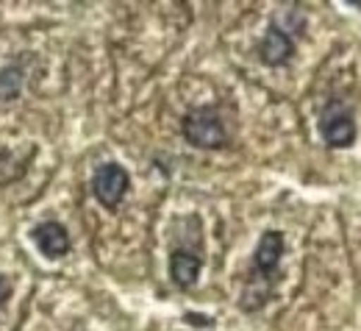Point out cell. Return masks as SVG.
Masks as SVG:
<instances>
[{
	"label": "cell",
	"instance_id": "cell-1",
	"mask_svg": "<svg viewBox=\"0 0 361 331\" xmlns=\"http://www.w3.org/2000/svg\"><path fill=\"white\" fill-rule=\"evenodd\" d=\"M286 253V236L278 229H267L259 236V245L250 256V273L245 279V289L239 295V309L253 315L267 306L275 287L281 282V262Z\"/></svg>",
	"mask_w": 361,
	"mask_h": 331
},
{
	"label": "cell",
	"instance_id": "cell-2",
	"mask_svg": "<svg viewBox=\"0 0 361 331\" xmlns=\"http://www.w3.org/2000/svg\"><path fill=\"white\" fill-rule=\"evenodd\" d=\"M306 34V17L300 8H286V14H275L267 31L259 40V61L264 67H286L298 53V37Z\"/></svg>",
	"mask_w": 361,
	"mask_h": 331
},
{
	"label": "cell",
	"instance_id": "cell-3",
	"mask_svg": "<svg viewBox=\"0 0 361 331\" xmlns=\"http://www.w3.org/2000/svg\"><path fill=\"white\" fill-rule=\"evenodd\" d=\"M180 137L189 142L192 148L200 150H220L228 145V128L226 120L217 106H195L180 117Z\"/></svg>",
	"mask_w": 361,
	"mask_h": 331
},
{
	"label": "cell",
	"instance_id": "cell-4",
	"mask_svg": "<svg viewBox=\"0 0 361 331\" xmlns=\"http://www.w3.org/2000/svg\"><path fill=\"white\" fill-rule=\"evenodd\" d=\"M317 131H319L322 142H325L331 150L353 148V142H356V137H359L353 106H350L345 97H328L325 106L319 109Z\"/></svg>",
	"mask_w": 361,
	"mask_h": 331
},
{
	"label": "cell",
	"instance_id": "cell-5",
	"mask_svg": "<svg viewBox=\"0 0 361 331\" xmlns=\"http://www.w3.org/2000/svg\"><path fill=\"white\" fill-rule=\"evenodd\" d=\"M90 189L103 209H117L131 189V173L120 162H103L92 173Z\"/></svg>",
	"mask_w": 361,
	"mask_h": 331
},
{
	"label": "cell",
	"instance_id": "cell-6",
	"mask_svg": "<svg viewBox=\"0 0 361 331\" xmlns=\"http://www.w3.org/2000/svg\"><path fill=\"white\" fill-rule=\"evenodd\" d=\"M31 239H34V245L39 248V253L45 259H61L73 251V236L67 231V226L59 223V220H42L31 231Z\"/></svg>",
	"mask_w": 361,
	"mask_h": 331
},
{
	"label": "cell",
	"instance_id": "cell-7",
	"mask_svg": "<svg viewBox=\"0 0 361 331\" xmlns=\"http://www.w3.org/2000/svg\"><path fill=\"white\" fill-rule=\"evenodd\" d=\"M203 256L192 248H173L170 251V279L178 289H192L200 282Z\"/></svg>",
	"mask_w": 361,
	"mask_h": 331
},
{
	"label": "cell",
	"instance_id": "cell-8",
	"mask_svg": "<svg viewBox=\"0 0 361 331\" xmlns=\"http://www.w3.org/2000/svg\"><path fill=\"white\" fill-rule=\"evenodd\" d=\"M23 84H25V64L23 61H11L0 70V100L11 103L23 95Z\"/></svg>",
	"mask_w": 361,
	"mask_h": 331
},
{
	"label": "cell",
	"instance_id": "cell-9",
	"mask_svg": "<svg viewBox=\"0 0 361 331\" xmlns=\"http://www.w3.org/2000/svg\"><path fill=\"white\" fill-rule=\"evenodd\" d=\"M8 298H11V279L0 273V306H3Z\"/></svg>",
	"mask_w": 361,
	"mask_h": 331
},
{
	"label": "cell",
	"instance_id": "cell-10",
	"mask_svg": "<svg viewBox=\"0 0 361 331\" xmlns=\"http://www.w3.org/2000/svg\"><path fill=\"white\" fill-rule=\"evenodd\" d=\"M186 323H197V326H212L214 320L212 318H203V315H183Z\"/></svg>",
	"mask_w": 361,
	"mask_h": 331
},
{
	"label": "cell",
	"instance_id": "cell-11",
	"mask_svg": "<svg viewBox=\"0 0 361 331\" xmlns=\"http://www.w3.org/2000/svg\"><path fill=\"white\" fill-rule=\"evenodd\" d=\"M353 8H361V3H353Z\"/></svg>",
	"mask_w": 361,
	"mask_h": 331
}]
</instances>
